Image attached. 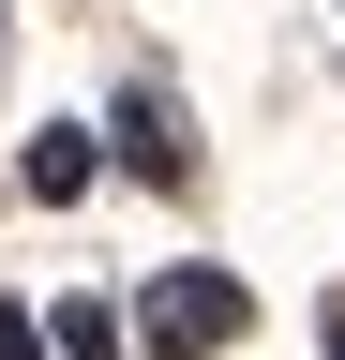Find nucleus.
I'll return each instance as SVG.
<instances>
[{"mask_svg": "<svg viewBox=\"0 0 345 360\" xmlns=\"http://www.w3.org/2000/svg\"><path fill=\"white\" fill-rule=\"evenodd\" d=\"M330 360H345V300H330Z\"/></svg>", "mask_w": 345, "mask_h": 360, "instance_id": "obj_6", "label": "nucleus"}, {"mask_svg": "<svg viewBox=\"0 0 345 360\" xmlns=\"http://www.w3.org/2000/svg\"><path fill=\"white\" fill-rule=\"evenodd\" d=\"M0 360H60V330H30V315L0 300Z\"/></svg>", "mask_w": 345, "mask_h": 360, "instance_id": "obj_5", "label": "nucleus"}, {"mask_svg": "<svg viewBox=\"0 0 345 360\" xmlns=\"http://www.w3.org/2000/svg\"><path fill=\"white\" fill-rule=\"evenodd\" d=\"M15 180H30V195H91V180H105V150H91L75 120H46V135L15 150Z\"/></svg>", "mask_w": 345, "mask_h": 360, "instance_id": "obj_2", "label": "nucleus"}, {"mask_svg": "<svg viewBox=\"0 0 345 360\" xmlns=\"http://www.w3.org/2000/svg\"><path fill=\"white\" fill-rule=\"evenodd\" d=\"M240 315H255V300L226 285V270H165V285L136 300V345H150V360H195V345H226Z\"/></svg>", "mask_w": 345, "mask_h": 360, "instance_id": "obj_1", "label": "nucleus"}, {"mask_svg": "<svg viewBox=\"0 0 345 360\" xmlns=\"http://www.w3.org/2000/svg\"><path fill=\"white\" fill-rule=\"evenodd\" d=\"M120 165H136V180H181V120H165V90H120Z\"/></svg>", "mask_w": 345, "mask_h": 360, "instance_id": "obj_3", "label": "nucleus"}, {"mask_svg": "<svg viewBox=\"0 0 345 360\" xmlns=\"http://www.w3.org/2000/svg\"><path fill=\"white\" fill-rule=\"evenodd\" d=\"M120 345H136V330H120L105 300H60V360H120Z\"/></svg>", "mask_w": 345, "mask_h": 360, "instance_id": "obj_4", "label": "nucleus"}]
</instances>
